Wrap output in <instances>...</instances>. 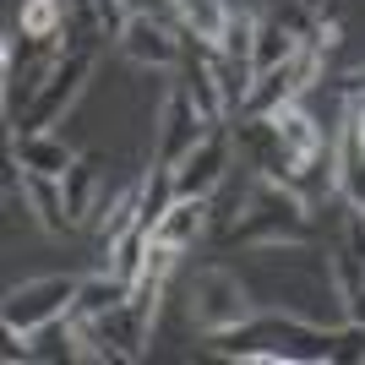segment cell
Instances as JSON below:
<instances>
[{
    "mask_svg": "<svg viewBox=\"0 0 365 365\" xmlns=\"http://www.w3.org/2000/svg\"><path fill=\"white\" fill-rule=\"evenodd\" d=\"M333 349V327L322 322H305L294 311H257L251 322L213 333V354L245 365H322Z\"/></svg>",
    "mask_w": 365,
    "mask_h": 365,
    "instance_id": "1",
    "label": "cell"
},
{
    "mask_svg": "<svg viewBox=\"0 0 365 365\" xmlns=\"http://www.w3.org/2000/svg\"><path fill=\"white\" fill-rule=\"evenodd\" d=\"M311 235V202L284 180H267L257 175L251 191H245V207L229 224V245H294Z\"/></svg>",
    "mask_w": 365,
    "mask_h": 365,
    "instance_id": "2",
    "label": "cell"
},
{
    "mask_svg": "<svg viewBox=\"0 0 365 365\" xmlns=\"http://www.w3.org/2000/svg\"><path fill=\"white\" fill-rule=\"evenodd\" d=\"M185 311H191V327L197 333H229V327H240V322L257 317V300H251V289L240 284V273H229V267H202L197 278H191V300H185Z\"/></svg>",
    "mask_w": 365,
    "mask_h": 365,
    "instance_id": "3",
    "label": "cell"
},
{
    "mask_svg": "<svg viewBox=\"0 0 365 365\" xmlns=\"http://www.w3.org/2000/svg\"><path fill=\"white\" fill-rule=\"evenodd\" d=\"M76 289H82V278H71V273H44V278H28V284H16V289L6 294V305H0V322H6V333L33 338L38 327H49V322H61V317H71Z\"/></svg>",
    "mask_w": 365,
    "mask_h": 365,
    "instance_id": "4",
    "label": "cell"
},
{
    "mask_svg": "<svg viewBox=\"0 0 365 365\" xmlns=\"http://www.w3.org/2000/svg\"><path fill=\"white\" fill-rule=\"evenodd\" d=\"M88 76H93V49H61L55 71L44 76V88L33 93V104L11 120V131H55L66 120V109L82 98Z\"/></svg>",
    "mask_w": 365,
    "mask_h": 365,
    "instance_id": "5",
    "label": "cell"
},
{
    "mask_svg": "<svg viewBox=\"0 0 365 365\" xmlns=\"http://www.w3.org/2000/svg\"><path fill=\"white\" fill-rule=\"evenodd\" d=\"M115 44L131 66H148V71H175L185 61V28L180 22H164V16H142L131 11L115 33Z\"/></svg>",
    "mask_w": 365,
    "mask_h": 365,
    "instance_id": "6",
    "label": "cell"
},
{
    "mask_svg": "<svg viewBox=\"0 0 365 365\" xmlns=\"http://www.w3.org/2000/svg\"><path fill=\"white\" fill-rule=\"evenodd\" d=\"M229 153H235V131L213 125V131L175 164V191H180V197H213L218 185H224V175H229Z\"/></svg>",
    "mask_w": 365,
    "mask_h": 365,
    "instance_id": "7",
    "label": "cell"
},
{
    "mask_svg": "<svg viewBox=\"0 0 365 365\" xmlns=\"http://www.w3.org/2000/svg\"><path fill=\"white\" fill-rule=\"evenodd\" d=\"M207 131H213V125L202 120V109H197V98H191V88H185V82H175V88H169V98H164V120H158V153H153V158L175 169L185 153H191L202 137H207Z\"/></svg>",
    "mask_w": 365,
    "mask_h": 365,
    "instance_id": "8",
    "label": "cell"
},
{
    "mask_svg": "<svg viewBox=\"0 0 365 365\" xmlns=\"http://www.w3.org/2000/svg\"><path fill=\"white\" fill-rule=\"evenodd\" d=\"M11 191L22 197V207H28L33 218H38V229L44 235H71V207H66V185L61 175H38V169H16L11 175Z\"/></svg>",
    "mask_w": 365,
    "mask_h": 365,
    "instance_id": "9",
    "label": "cell"
},
{
    "mask_svg": "<svg viewBox=\"0 0 365 365\" xmlns=\"http://www.w3.org/2000/svg\"><path fill=\"white\" fill-rule=\"evenodd\" d=\"M66 22H71V0H22V6H16V33H22V44L49 49V55L66 49Z\"/></svg>",
    "mask_w": 365,
    "mask_h": 365,
    "instance_id": "10",
    "label": "cell"
},
{
    "mask_svg": "<svg viewBox=\"0 0 365 365\" xmlns=\"http://www.w3.org/2000/svg\"><path fill=\"white\" fill-rule=\"evenodd\" d=\"M76 153L55 131H11V169H38V175H66Z\"/></svg>",
    "mask_w": 365,
    "mask_h": 365,
    "instance_id": "11",
    "label": "cell"
},
{
    "mask_svg": "<svg viewBox=\"0 0 365 365\" xmlns=\"http://www.w3.org/2000/svg\"><path fill=\"white\" fill-rule=\"evenodd\" d=\"M207 213H213V197H175L169 202V213L153 224V245H197V235L207 229Z\"/></svg>",
    "mask_w": 365,
    "mask_h": 365,
    "instance_id": "12",
    "label": "cell"
},
{
    "mask_svg": "<svg viewBox=\"0 0 365 365\" xmlns=\"http://www.w3.org/2000/svg\"><path fill=\"white\" fill-rule=\"evenodd\" d=\"M305 38L284 22V16H273V11H257V44H251V71H273V66H284L300 49Z\"/></svg>",
    "mask_w": 365,
    "mask_h": 365,
    "instance_id": "13",
    "label": "cell"
},
{
    "mask_svg": "<svg viewBox=\"0 0 365 365\" xmlns=\"http://www.w3.org/2000/svg\"><path fill=\"white\" fill-rule=\"evenodd\" d=\"M98 180H104V158H98V153H76V164L61 175V185H66V207H71V224H88V218H93Z\"/></svg>",
    "mask_w": 365,
    "mask_h": 365,
    "instance_id": "14",
    "label": "cell"
},
{
    "mask_svg": "<svg viewBox=\"0 0 365 365\" xmlns=\"http://www.w3.org/2000/svg\"><path fill=\"white\" fill-rule=\"evenodd\" d=\"M338 197L349 202V207H365V153L354 142L349 104H344V125H338Z\"/></svg>",
    "mask_w": 365,
    "mask_h": 365,
    "instance_id": "15",
    "label": "cell"
},
{
    "mask_svg": "<svg viewBox=\"0 0 365 365\" xmlns=\"http://www.w3.org/2000/svg\"><path fill=\"white\" fill-rule=\"evenodd\" d=\"M175 16H180V28L191 33V38L218 44L224 28H229V16H235V6H229V0H175Z\"/></svg>",
    "mask_w": 365,
    "mask_h": 365,
    "instance_id": "16",
    "label": "cell"
},
{
    "mask_svg": "<svg viewBox=\"0 0 365 365\" xmlns=\"http://www.w3.org/2000/svg\"><path fill=\"white\" fill-rule=\"evenodd\" d=\"M131 294V284H125L120 273H109V267H98V273L82 278V289H76V305L71 317H104V311H115V305Z\"/></svg>",
    "mask_w": 365,
    "mask_h": 365,
    "instance_id": "17",
    "label": "cell"
},
{
    "mask_svg": "<svg viewBox=\"0 0 365 365\" xmlns=\"http://www.w3.org/2000/svg\"><path fill=\"white\" fill-rule=\"evenodd\" d=\"M142 191H148V175H142V180H131L120 197L104 207V218H98V245H104V251L120 240V235H131V229L142 224Z\"/></svg>",
    "mask_w": 365,
    "mask_h": 365,
    "instance_id": "18",
    "label": "cell"
},
{
    "mask_svg": "<svg viewBox=\"0 0 365 365\" xmlns=\"http://www.w3.org/2000/svg\"><path fill=\"white\" fill-rule=\"evenodd\" d=\"M251 44H257V11H235L229 16V28H224V38H218V55L224 61H240V66H251ZM257 76V71H251Z\"/></svg>",
    "mask_w": 365,
    "mask_h": 365,
    "instance_id": "19",
    "label": "cell"
},
{
    "mask_svg": "<svg viewBox=\"0 0 365 365\" xmlns=\"http://www.w3.org/2000/svg\"><path fill=\"white\" fill-rule=\"evenodd\" d=\"M338 93H365V66H354V71L338 76Z\"/></svg>",
    "mask_w": 365,
    "mask_h": 365,
    "instance_id": "20",
    "label": "cell"
},
{
    "mask_svg": "<svg viewBox=\"0 0 365 365\" xmlns=\"http://www.w3.org/2000/svg\"><path fill=\"white\" fill-rule=\"evenodd\" d=\"M349 120L365 131V93H349Z\"/></svg>",
    "mask_w": 365,
    "mask_h": 365,
    "instance_id": "21",
    "label": "cell"
},
{
    "mask_svg": "<svg viewBox=\"0 0 365 365\" xmlns=\"http://www.w3.org/2000/svg\"><path fill=\"white\" fill-rule=\"evenodd\" d=\"M300 6H305V11H317V16L327 11V0H300Z\"/></svg>",
    "mask_w": 365,
    "mask_h": 365,
    "instance_id": "22",
    "label": "cell"
},
{
    "mask_svg": "<svg viewBox=\"0 0 365 365\" xmlns=\"http://www.w3.org/2000/svg\"><path fill=\"white\" fill-rule=\"evenodd\" d=\"M354 125V120H349ZM354 142H360V153H365V131H360V125H354Z\"/></svg>",
    "mask_w": 365,
    "mask_h": 365,
    "instance_id": "23",
    "label": "cell"
}]
</instances>
